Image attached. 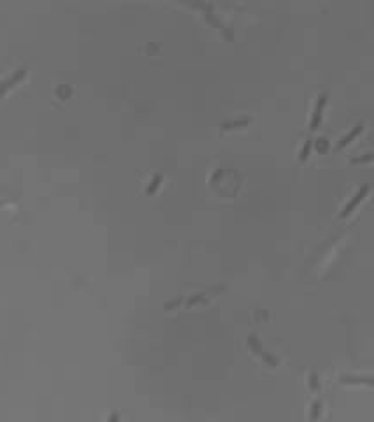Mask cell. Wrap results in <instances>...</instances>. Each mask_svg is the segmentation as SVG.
I'll list each match as a JSON object with an SVG mask.
<instances>
[{"label": "cell", "instance_id": "cell-8", "mask_svg": "<svg viewBox=\"0 0 374 422\" xmlns=\"http://www.w3.org/2000/svg\"><path fill=\"white\" fill-rule=\"evenodd\" d=\"M316 148L325 149L327 148V139H318V141H316Z\"/></svg>", "mask_w": 374, "mask_h": 422}, {"label": "cell", "instance_id": "cell-9", "mask_svg": "<svg viewBox=\"0 0 374 422\" xmlns=\"http://www.w3.org/2000/svg\"><path fill=\"white\" fill-rule=\"evenodd\" d=\"M118 421H120L118 414H113L111 417H109V421H108V422H118Z\"/></svg>", "mask_w": 374, "mask_h": 422}, {"label": "cell", "instance_id": "cell-3", "mask_svg": "<svg viewBox=\"0 0 374 422\" xmlns=\"http://www.w3.org/2000/svg\"><path fill=\"white\" fill-rule=\"evenodd\" d=\"M25 74H26V65H21V67L16 69L9 78H5L4 81H0V97H2L7 90H11L18 81H21V79L25 78Z\"/></svg>", "mask_w": 374, "mask_h": 422}, {"label": "cell", "instance_id": "cell-6", "mask_svg": "<svg viewBox=\"0 0 374 422\" xmlns=\"http://www.w3.org/2000/svg\"><path fill=\"white\" fill-rule=\"evenodd\" d=\"M309 149H311V139H306V142H304L302 149H300V153H299V164H302V162L308 160L309 157Z\"/></svg>", "mask_w": 374, "mask_h": 422}, {"label": "cell", "instance_id": "cell-1", "mask_svg": "<svg viewBox=\"0 0 374 422\" xmlns=\"http://www.w3.org/2000/svg\"><path fill=\"white\" fill-rule=\"evenodd\" d=\"M327 97H329V94H327V92H323V94L318 95V101H316L315 109H313V113H311V120H309V131H311V132H315L316 129L322 125L323 108H325V104H327Z\"/></svg>", "mask_w": 374, "mask_h": 422}, {"label": "cell", "instance_id": "cell-5", "mask_svg": "<svg viewBox=\"0 0 374 422\" xmlns=\"http://www.w3.org/2000/svg\"><path fill=\"white\" fill-rule=\"evenodd\" d=\"M249 120H239V122H223L222 129L223 131H232V129H241V127H248Z\"/></svg>", "mask_w": 374, "mask_h": 422}, {"label": "cell", "instance_id": "cell-7", "mask_svg": "<svg viewBox=\"0 0 374 422\" xmlns=\"http://www.w3.org/2000/svg\"><path fill=\"white\" fill-rule=\"evenodd\" d=\"M160 181H162V176H155V179L151 181V187H148V194H155V190L160 187Z\"/></svg>", "mask_w": 374, "mask_h": 422}, {"label": "cell", "instance_id": "cell-4", "mask_svg": "<svg viewBox=\"0 0 374 422\" xmlns=\"http://www.w3.org/2000/svg\"><path fill=\"white\" fill-rule=\"evenodd\" d=\"M362 131H364V124H362V122H359V124H357L355 127H353L352 131L348 132V134H345V136H343L341 139H339V141H337L336 148H337V149H341V148H345V146H348L350 142H352L353 139H355L357 136H359V134H360V132H362Z\"/></svg>", "mask_w": 374, "mask_h": 422}, {"label": "cell", "instance_id": "cell-2", "mask_svg": "<svg viewBox=\"0 0 374 422\" xmlns=\"http://www.w3.org/2000/svg\"><path fill=\"white\" fill-rule=\"evenodd\" d=\"M367 194H369V187H367V185H364L362 188H359V190L355 192V195H353V197L350 199L348 204H345V208H343V211L339 213V217H341V218H346L348 215H352V211L357 208V206L360 204V202L364 201V199L367 197Z\"/></svg>", "mask_w": 374, "mask_h": 422}]
</instances>
